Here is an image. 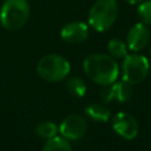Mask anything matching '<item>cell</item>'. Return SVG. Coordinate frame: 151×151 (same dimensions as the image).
Segmentation results:
<instances>
[{
    "label": "cell",
    "instance_id": "6da1fadb",
    "mask_svg": "<svg viewBox=\"0 0 151 151\" xmlns=\"http://www.w3.org/2000/svg\"><path fill=\"white\" fill-rule=\"evenodd\" d=\"M86 76L98 85L106 86L114 83L119 74V67L113 57L104 53L88 55L83 64Z\"/></svg>",
    "mask_w": 151,
    "mask_h": 151
},
{
    "label": "cell",
    "instance_id": "7a4b0ae2",
    "mask_svg": "<svg viewBox=\"0 0 151 151\" xmlns=\"http://www.w3.org/2000/svg\"><path fill=\"white\" fill-rule=\"evenodd\" d=\"M29 18L27 0H5L0 8V24L7 31H18Z\"/></svg>",
    "mask_w": 151,
    "mask_h": 151
},
{
    "label": "cell",
    "instance_id": "3957f363",
    "mask_svg": "<svg viewBox=\"0 0 151 151\" xmlns=\"http://www.w3.org/2000/svg\"><path fill=\"white\" fill-rule=\"evenodd\" d=\"M118 15L117 0H97L88 12V25L97 32L107 31Z\"/></svg>",
    "mask_w": 151,
    "mask_h": 151
},
{
    "label": "cell",
    "instance_id": "277c9868",
    "mask_svg": "<svg viewBox=\"0 0 151 151\" xmlns=\"http://www.w3.org/2000/svg\"><path fill=\"white\" fill-rule=\"evenodd\" d=\"M71 65L66 58L59 54L44 55L37 64V72L46 81H60L68 76Z\"/></svg>",
    "mask_w": 151,
    "mask_h": 151
},
{
    "label": "cell",
    "instance_id": "5b68a950",
    "mask_svg": "<svg viewBox=\"0 0 151 151\" xmlns=\"http://www.w3.org/2000/svg\"><path fill=\"white\" fill-rule=\"evenodd\" d=\"M150 63L142 54H126L123 60V80L131 85L142 83L149 74Z\"/></svg>",
    "mask_w": 151,
    "mask_h": 151
},
{
    "label": "cell",
    "instance_id": "8992f818",
    "mask_svg": "<svg viewBox=\"0 0 151 151\" xmlns=\"http://www.w3.org/2000/svg\"><path fill=\"white\" fill-rule=\"evenodd\" d=\"M86 122L79 114H70L63 119L59 126L61 136L68 140H78L86 132Z\"/></svg>",
    "mask_w": 151,
    "mask_h": 151
},
{
    "label": "cell",
    "instance_id": "52a82bcc",
    "mask_svg": "<svg viewBox=\"0 0 151 151\" xmlns=\"http://www.w3.org/2000/svg\"><path fill=\"white\" fill-rule=\"evenodd\" d=\"M113 130L125 139H134L138 134V123L133 116L126 112H118L112 118Z\"/></svg>",
    "mask_w": 151,
    "mask_h": 151
},
{
    "label": "cell",
    "instance_id": "ba28073f",
    "mask_svg": "<svg viewBox=\"0 0 151 151\" xmlns=\"http://www.w3.org/2000/svg\"><path fill=\"white\" fill-rule=\"evenodd\" d=\"M150 41V29L144 22L134 24L127 32L126 45L133 52H139L146 47Z\"/></svg>",
    "mask_w": 151,
    "mask_h": 151
},
{
    "label": "cell",
    "instance_id": "9c48e42d",
    "mask_svg": "<svg viewBox=\"0 0 151 151\" xmlns=\"http://www.w3.org/2000/svg\"><path fill=\"white\" fill-rule=\"evenodd\" d=\"M131 96H132V86L125 80H122L119 83L114 81L110 85H106L100 92L101 100L105 103L111 100H118L120 103H124L130 100Z\"/></svg>",
    "mask_w": 151,
    "mask_h": 151
},
{
    "label": "cell",
    "instance_id": "30bf717a",
    "mask_svg": "<svg viewBox=\"0 0 151 151\" xmlns=\"http://www.w3.org/2000/svg\"><path fill=\"white\" fill-rule=\"evenodd\" d=\"M88 35V26L83 21H71L66 24L60 32V37L65 42L80 44Z\"/></svg>",
    "mask_w": 151,
    "mask_h": 151
},
{
    "label": "cell",
    "instance_id": "8fae6325",
    "mask_svg": "<svg viewBox=\"0 0 151 151\" xmlns=\"http://www.w3.org/2000/svg\"><path fill=\"white\" fill-rule=\"evenodd\" d=\"M85 113L92 120L98 122V123H106L111 117L110 110L105 105H101V104H90L85 109Z\"/></svg>",
    "mask_w": 151,
    "mask_h": 151
},
{
    "label": "cell",
    "instance_id": "7c38bea8",
    "mask_svg": "<svg viewBox=\"0 0 151 151\" xmlns=\"http://www.w3.org/2000/svg\"><path fill=\"white\" fill-rule=\"evenodd\" d=\"M42 151H72L71 144L68 143V139L64 138L63 136H54L44 144Z\"/></svg>",
    "mask_w": 151,
    "mask_h": 151
},
{
    "label": "cell",
    "instance_id": "4fadbf2b",
    "mask_svg": "<svg viewBox=\"0 0 151 151\" xmlns=\"http://www.w3.org/2000/svg\"><path fill=\"white\" fill-rule=\"evenodd\" d=\"M59 131V127L53 122H41L34 127V132L37 136L44 139H50L54 136H57V132Z\"/></svg>",
    "mask_w": 151,
    "mask_h": 151
},
{
    "label": "cell",
    "instance_id": "5bb4252c",
    "mask_svg": "<svg viewBox=\"0 0 151 151\" xmlns=\"http://www.w3.org/2000/svg\"><path fill=\"white\" fill-rule=\"evenodd\" d=\"M107 51L110 55L113 57L114 59H120L127 54V45L123 40L118 38H113L107 44Z\"/></svg>",
    "mask_w": 151,
    "mask_h": 151
},
{
    "label": "cell",
    "instance_id": "9a60e30c",
    "mask_svg": "<svg viewBox=\"0 0 151 151\" xmlns=\"http://www.w3.org/2000/svg\"><path fill=\"white\" fill-rule=\"evenodd\" d=\"M66 88L71 96L74 97H83L86 93V85L83 79L78 77H72L66 83Z\"/></svg>",
    "mask_w": 151,
    "mask_h": 151
},
{
    "label": "cell",
    "instance_id": "2e32d148",
    "mask_svg": "<svg viewBox=\"0 0 151 151\" xmlns=\"http://www.w3.org/2000/svg\"><path fill=\"white\" fill-rule=\"evenodd\" d=\"M138 17L142 22L151 27V0L142 1L139 2V6L137 8Z\"/></svg>",
    "mask_w": 151,
    "mask_h": 151
},
{
    "label": "cell",
    "instance_id": "e0dca14e",
    "mask_svg": "<svg viewBox=\"0 0 151 151\" xmlns=\"http://www.w3.org/2000/svg\"><path fill=\"white\" fill-rule=\"evenodd\" d=\"M124 1H126V2L130 4V5H137V4L142 2V0H124Z\"/></svg>",
    "mask_w": 151,
    "mask_h": 151
},
{
    "label": "cell",
    "instance_id": "ac0fdd59",
    "mask_svg": "<svg viewBox=\"0 0 151 151\" xmlns=\"http://www.w3.org/2000/svg\"><path fill=\"white\" fill-rule=\"evenodd\" d=\"M150 59H151V47H150Z\"/></svg>",
    "mask_w": 151,
    "mask_h": 151
}]
</instances>
